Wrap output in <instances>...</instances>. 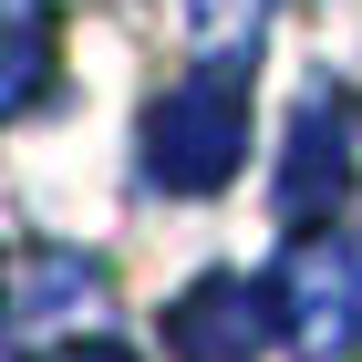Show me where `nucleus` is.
Returning a JSON list of instances; mask_svg holds the SVG:
<instances>
[{
	"instance_id": "f257e3e1",
	"label": "nucleus",
	"mask_w": 362,
	"mask_h": 362,
	"mask_svg": "<svg viewBox=\"0 0 362 362\" xmlns=\"http://www.w3.org/2000/svg\"><path fill=\"white\" fill-rule=\"evenodd\" d=\"M249 156V52H207L145 114V176L166 197H218Z\"/></svg>"
},
{
	"instance_id": "7ed1b4c3",
	"label": "nucleus",
	"mask_w": 362,
	"mask_h": 362,
	"mask_svg": "<svg viewBox=\"0 0 362 362\" xmlns=\"http://www.w3.org/2000/svg\"><path fill=\"white\" fill-rule=\"evenodd\" d=\"M279 332L300 362H341L362 341V249H300L279 269Z\"/></svg>"
},
{
	"instance_id": "0eeeda50",
	"label": "nucleus",
	"mask_w": 362,
	"mask_h": 362,
	"mask_svg": "<svg viewBox=\"0 0 362 362\" xmlns=\"http://www.w3.org/2000/svg\"><path fill=\"white\" fill-rule=\"evenodd\" d=\"M52 362H135V352H114V341H62Z\"/></svg>"
},
{
	"instance_id": "39448f33",
	"label": "nucleus",
	"mask_w": 362,
	"mask_h": 362,
	"mask_svg": "<svg viewBox=\"0 0 362 362\" xmlns=\"http://www.w3.org/2000/svg\"><path fill=\"white\" fill-rule=\"evenodd\" d=\"M341 176H352V114H341V93H310L290 124V166H279V218L310 228L341 197Z\"/></svg>"
},
{
	"instance_id": "f03ea898",
	"label": "nucleus",
	"mask_w": 362,
	"mask_h": 362,
	"mask_svg": "<svg viewBox=\"0 0 362 362\" xmlns=\"http://www.w3.org/2000/svg\"><path fill=\"white\" fill-rule=\"evenodd\" d=\"M279 332V279L207 269L166 300V352L176 362H259V341Z\"/></svg>"
},
{
	"instance_id": "20e7f679",
	"label": "nucleus",
	"mask_w": 362,
	"mask_h": 362,
	"mask_svg": "<svg viewBox=\"0 0 362 362\" xmlns=\"http://www.w3.org/2000/svg\"><path fill=\"white\" fill-rule=\"evenodd\" d=\"M104 300H114V290H104L93 259H73V249H21L11 269H0V341L31 352L52 321H93Z\"/></svg>"
},
{
	"instance_id": "423d86ee",
	"label": "nucleus",
	"mask_w": 362,
	"mask_h": 362,
	"mask_svg": "<svg viewBox=\"0 0 362 362\" xmlns=\"http://www.w3.org/2000/svg\"><path fill=\"white\" fill-rule=\"evenodd\" d=\"M42 52H52V31H42V0H0V114H11L31 83H42Z\"/></svg>"
}]
</instances>
